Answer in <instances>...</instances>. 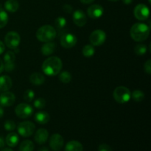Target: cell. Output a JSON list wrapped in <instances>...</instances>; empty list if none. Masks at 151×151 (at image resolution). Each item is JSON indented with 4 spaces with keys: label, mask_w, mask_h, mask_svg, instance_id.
<instances>
[{
    "label": "cell",
    "mask_w": 151,
    "mask_h": 151,
    "mask_svg": "<svg viewBox=\"0 0 151 151\" xmlns=\"http://www.w3.org/2000/svg\"><path fill=\"white\" fill-rule=\"evenodd\" d=\"M49 137V132L45 128H40L35 132L34 139L38 145H43L47 141Z\"/></svg>",
    "instance_id": "cell-15"
},
{
    "label": "cell",
    "mask_w": 151,
    "mask_h": 151,
    "mask_svg": "<svg viewBox=\"0 0 151 151\" xmlns=\"http://www.w3.org/2000/svg\"><path fill=\"white\" fill-rule=\"evenodd\" d=\"M63 138L60 134H54L51 136L50 139V146L51 149L54 151H59L62 149L63 146Z\"/></svg>",
    "instance_id": "cell-11"
},
{
    "label": "cell",
    "mask_w": 151,
    "mask_h": 151,
    "mask_svg": "<svg viewBox=\"0 0 151 151\" xmlns=\"http://www.w3.org/2000/svg\"><path fill=\"white\" fill-rule=\"evenodd\" d=\"M81 2H82L83 4H91L93 1H94V0H80Z\"/></svg>",
    "instance_id": "cell-40"
},
{
    "label": "cell",
    "mask_w": 151,
    "mask_h": 151,
    "mask_svg": "<svg viewBox=\"0 0 151 151\" xmlns=\"http://www.w3.org/2000/svg\"><path fill=\"white\" fill-rule=\"evenodd\" d=\"M21 42V37L17 32L10 31L4 37V43L8 48L15 50L18 48Z\"/></svg>",
    "instance_id": "cell-6"
},
{
    "label": "cell",
    "mask_w": 151,
    "mask_h": 151,
    "mask_svg": "<svg viewBox=\"0 0 151 151\" xmlns=\"http://www.w3.org/2000/svg\"><path fill=\"white\" fill-rule=\"evenodd\" d=\"M131 98L136 102H142L145 99V94L140 90H135L131 93Z\"/></svg>",
    "instance_id": "cell-27"
},
{
    "label": "cell",
    "mask_w": 151,
    "mask_h": 151,
    "mask_svg": "<svg viewBox=\"0 0 151 151\" xmlns=\"http://www.w3.org/2000/svg\"><path fill=\"white\" fill-rule=\"evenodd\" d=\"M114 99L120 104L126 103L131 100V92L127 87L120 86L116 87L113 92Z\"/></svg>",
    "instance_id": "cell-4"
},
{
    "label": "cell",
    "mask_w": 151,
    "mask_h": 151,
    "mask_svg": "<svg viewBox=\"0 0 151 151\" xmlns=\"http://www.w3.org/2000/svg\"><path fill=\"white\" fill-rule=\"evenodd\" d=\"M98 151H113V150L109 145L101 144L98 147Z\"/></svg>",
    "instance_id": "cell-36"
},
{
    "label": "cell",
    "mask_w": 151,
    "mask_h": 151,
    "mask_svg": "<svg viewBox=\"0 0 151 151\" xmlns=\"http://www.w3.org/2000/svg\"><path fill=\"white\" fill-rule=\"evenodd\" d=\"M38 151H50V150H49L48 147H41V148H40L39 150H38Z\"/></svg>",
    "instance_id": "cell-44"
},
{
    "label": "cell",
    "mask_w": 151,
    "mask_h": 151,
    "mask_svg": "<svg viewBox=\"0 0 151 151\" xmlns=\"http://www.w3.org/2000/svg\"><path fill=\"white\" fill-rule=\"evenodd\" d=\"M19 4L17 0H7L4 3V8L10 13H15L18 10Z\"/></svg>",
    "instance_id": "cell-22"
},
{
    "label": "cell",
    "mask_w": 151,
    "mask_h": 151,
    "mask_svg": "<svg viewBox=\"0 0 151 151\" xmlns=\"http://www.w3.org/2000/svg\"><path fill=\"white\" fill-rule=\"evenodd\" d=\"M56 46L55 44L52 41L50 42H46L44 45L41 47V51L44 55L49 56L50 55H52V53H54V52L55 51Z\"/></svg>",
    "instance_id": "cell-19"
},
{
    "label": "cell",
    "mask_w": 151,
    "mask_h": 151,
    "mask_svg": "<svg viewBox=\"0 0 151 151\" xmlns=\"http://www.w3.org/2000/svg\"><path fill=\"white\" fill-rule=\"evenodd\" d=\"M106 39V34L102 29H96L93 31L89 36V41L93 46H101L105 43Z\"/></svg>",
    "instance_id": "cell-8"
},
{
    "label": "cell",
    "mask_w": 151,
    "mask_h": 151,
    "mask_svg": "<svg viewBox=\"0 0 151 151\" xmlns=\"http://www.w3.org/2000/svg\"><path fill=\"white\" fill-rule=\"evenodd\" d=\"M109 1H119V0H109Z\"/></svg>",
    "instance_id": "cell-46"
},
{
    "label": "cell",
    "mask_w": 151,
    "mask_h": 151,
    "mask_svg": "<svg viewBox=\"0 0 151 151\" xmlns=\"http://www.w3.org/2000/svg\"><path fill=\"white\" fill-rule=\"evenodd\" d=\"M33 106H35V108L38 109H44L46 106V100L44 98H42V97L37 98L36 100H34Z\"/></svg>",
    "instance_id": "cell-32"
},
{
    "label": "cell",
    "mask_w": 151,
    "mask_h": 151,
    "mask_svg": "<svg viewBox=\"0 0 151 151\" xmlns=\"http://www.w3.org/2000/svg\"><path fill=\"white\" fill-rule=\"evenodd\" d=\"M83 147L81 142L75 140L69 142L65 147V151H83Z\"/></svg>",
    "instance_id": "cell-21"
},
{
    "label": "cell",
    "mask_w": 151,
    "mask_h": 151,
    "mask_svg": "<svg viewBox=\"0 0 151 151\" xmlns=\"http://www.w3.org/2000/svg\"><path fill=\"white\" fill-rule=\"evenodd\" d=\"M29 81L35 86L42 85L45 82V77L39 72H34L29 76Z\"/></svg>",
    "instance_id": "cell-18"
},
{
    "label": "cell",
    "mask_w": 151,
    "mask_h": 151,
    "mask_svg": "<svg viewBox=\"0 0 151 151\" xmlns=\"http://www.w3.org/2000/svg\"><path fill=\"white\" fill-rule=\"evenodd\" d=\"M145 72L148 75H150L151 73V60H148L145 62L144 65Z\"/></svg>",
    "instance_id": "cell-35"
},
{
    "label": "cell",
    "mask_w": 151,
    "mask_h": 151,
    "mask_svg": "<svg viewBox=\"0 0 151 151\" xmlns=\"http://www.w3.org/2000/svg\"><path fill=\"white\" fill-rule=\"evenodd\" d=\"M4 46L5 45L4 44V43L1 41H0V55L2 54L4 52V50H5V47Z\"/></svg>",
    "instance_id": "cell-38"
},
{
    "label": "cell",
    "mask_w": 151,
    "mask_h": 151,
    "mask_svg": "<svg viewBox=\"0 0 151 151\" xmlns=\"http://www.w3.org/2000/svg\"><path fill=\"white\" fill-rule=\"evenodd\" d=\"M4 115V109H3V106L0 105V118H1Z\"/></svg>",
    "instance_id": "cell-42"
},
{
    "label": "cell",
    "mask_w": 151,
    "mask_h": 151,
    "mask_svg": "<svg viewBox=\"0 0 151 151\" xmlns=\"http://www.w3.org/2000/svg\"><path fill=\"white\" fill-rule=\"evenodd\" d=\"M16 101V97L14 94L10 91H3L0 95V105L3 107H9L14 104Z\"/></svg>",
    "instance_id": "cell-12"
},
{
    "label": "cell",
    "mask_w": 151,
    "mask_h": 151,
    "mask_svg": "<svg viewBox=\"0 0 151 151\" xmlns=\"http://www.w3.org/2000/svg\"><path fill=\"white\" fill-rule=\"evenodd\" d=\"M4 70V63H3L2 60L0 58V74L3 72Z\"/></svg>",
    "instance_id": "cell-41"
},
{
    "label": "cell",
    "mask_w": 151,
    "mask_h": 151,
    "mask_svg": "<svg viewBox=\"0 0 151 151\" xmlns=\"http://www.w3.org/2000/svg\"><path fill=\"white\" fill-rule=\"evenodd\" d=\"M134 14L136 19L139 21H145L150 16V10L145 4H139L134 8Z\"/></svg>",
    "instance_id": "cell-9"
},
{
    "label": "cell",
    "mask_w": 151,
    "mask_h": 151,
    "mask_svg": "<svg viewBox=\"0 0 151 151\" xmlns=\"http://www.w3.org/2000/svg\"><path fill=\"white\" fill-rule=\"evenodd\" d=\"M59 80L60 82L63 83H69L72 81V75H71L70 72H67V71H63L59 75Z\"/></svg>",
    "instance_id": "cell-26"
},
{
    "label": "cell",
    "mask_w": 151,
    "mask_h": 151,
    "mask_svg": "<svg viewBox=\"0 0 151 151\" xmlns=\"http://www.w3.org/2000/svg\"><path fill=\"white\" fill-rule=\"evenodd\" d=\"M35 125L30 121L20 122L17 127L18 133L23 137H31L35 132Z\"/></svg>",
    "instance_id": "cell-5"
},
{
    "label": "cell",
    "mask_w": 151,
    "mask_h": 151,
    "mask_svg": "<svg viewBox=\"0 0 151 151\" xmlns=\"http://www.w3.org/2000/svg\"><path fill=\"white\" fill-rule=\"evenodd\" d=\"M77 37L72 33H64L60 38V44L66 49H70L75 47L77 44Z\"/></svg>",
    "instance_id": "cell-10"
},
{
    "label": "cell",
    "mask_w": 151,
    "mask_h": 151,
    "mask_svg": "<svg viewBox=\"0 0 151 151\" xmlns=\"http://www.w3.org/2000/svg\"><path fill=\"white\" fill-rule=\"evenodd\" d=\"M4 145H5V140L4 139L3 137H0V149H2Z\"/></svg>",
    "instance_id": "cell-39"
},
{
    "label": "cell",
    "mask_w": 151,
    "mask_h": 151,
    "mask_svg": "<svg viewBox=\"0 0 151 151\" xmlns=\"http://www.w3.org/2000/svg\"><path fill=\"white\" fill-rule=\"evenodd\" d=\"M83 55L85 56L86 58H91L92 57L95 52V50H94V46L91 44H86L83 48Z\"/></svg>",
    "instance_id": "cell-24"
},
{
    "label": "cell",
    "mask_w": 151,
    "mask_h": 151,
    "mask_svg": "<svg viewBox=\"0 0 151 151\" xmlns=\"http://www.w3.org/2000/svg\"><path fill=\"white\" fill-rule=\"evenodd\" d=\"M16 60V55L13 52L8 51L4 54V63H14Z\"/></svg>",
    "instance_id": "cell-30"
},
{
    "label": "cell",
    "mask_w": 151,
    "mask_h": 151,
    "mask_svg": "<svg viewBox=\"0 0 151 151\" xmlns=\"http://www.w3.org/2000/svg\"><path fill=\"white\" fill-rule=\"evenodd\" d=\"M55 27L57 28L58 30H61L63 28H65L66 25V20L65 18L61 17H58L57 19L55 20Z\"/></svg>",
    "instance_id": "cell-28"
},
{
    "label": "cell",
    "mask_w": 151,
    "mask_h": 151,
    "mask_svg": "<svg viewBox=\"0 0 151 151\" xmlns=\"http://www.w3.org/2000/svg\"><path fill=\"white\" fill-rule=\"evenodd\" d=\"M104 13V9L100 4H92L87 10V14L91 19H98Z\"/></svg>",
    "instance_id": "cell-13"
},
{
    "label": "cell",
    "mask_w": 151,
    "mask_h": 151,
    "mask_svg": "<svg viewBox=\"0 0 151 151\" xmlns=\"http://www.w3.org/2000/svg\"><path fill=\"white\" fill-rule=\"evenodd\" d=\"M23 97L25 101L27 102V103H30L33 100L34 97H35V92L32 89L26 90L24 93Z\"/></svg>",
    "instance_id": "cell-31"
},
{
    "label": "cell",
    "mask_w": 151,
    "mask_h": 151,
    "mask_svg": "<svg viewBox=\"0 0 151 151\" xmlns=\"http://www.w3.org/2000/svg\"><path fill=\"white\" fill-rule=\"evenodd\" d=\"M57 35L56 29L51 25H44L41 27L36 32V38L41 42L52 41Z\"/></svg>",
    "instance_id": "cell-3"
},
{
    "label": "cell",
    "mask_w": 151,
    "mask_h": 151,
    "mask_svg": "<svg viewBox=\"0 0 151 151\" xmlns=\"http://www.w3.org/2000/svg\"><path fill=\"white\" fill-rule=\"evenodd\" d=\"M13 86L12 79L7 75L0 76V91H7Z\"/></svg>",
    "instance_id": "cell-16"
},
{
    "label": "cell",
    "mask_w": 151,
    "mask_h": 151,
    "mask_svg": "<svg viewBox=\"0 0 151 151\" xmlns=\"http://www.w3.org/2000/svg\"><path fill=\"white\" fill-rule=\"evenodd\" d=\"M63 10H64L65 13H70L72 12V7L70 5V4H66L63 6Z\"/></svg>",
    "instance_id": "cell-37"
},
{
    "label": "cell",
    "mask_w": 151,
    "mask_h": 151,
    "mask_svg": "<svg viewBox=\"0 0 151 151\" xmlns=\"http://www.w3.org/2000/svg\"><path fill=\"white\" fill-rule=\"evenodd\" d=\"M150 27L145 23H136L131 27L130 34L133 40L137 42L144 41L150 35Z\"/></svg>",
    "instance_id": "cell-2"
},
{
    "label": "cell",
    "mask_w": 151,
    "mask_h": 151,
    "mask_svg": "<svg viewBox=\"0 0 151 151\" xmlns=\"http://www.w3.org/2000/svg\"><path fill=\"white\" fill-rule=\"evenodd\" d=\"M19 142V137L17 134L14 132L7 134L5 139V143L10 147H16Z\"/></svg>",
    "instance_id": "cell-20"
},
{
    "label": "cell",
    "mask_w": 151,
    "mask_h": 151,
    "mask_svg": "<svg viewBox=\"0 0 151 151\" xmlns=\"http://www.w3.org/2000/svg\"><path fill=\"white\" fill-rule=\"evenodd\" d=\"M34 119H35V122H38V123L44 125V124H47L50 121V116L47 112L41 111H38L35 114Z\"/></svg>",
    "instance_id": "cell-17"
},
{
    "label": "cell",
    "mask_w": 151,
    "mask_h": 151,
    "mask_svg": "<svg viewBox=\"0 0 151 151\" xmlns=\"http://www.w3.org/2000/svg\"><path fill=\"white\" fill-rule=\"evenodd\" d=\"M8 22V15L5 10L0 8V29L4 27Z\"/></svg>",
    "instance_id": "cell-25"
},
{
    "label": "cell",
    "mask_w": 151,
    "mask_h": 151,
    "mask_svg": "<svg viewBox=\"0 0 151 151\" xmlns=\"http://www.w3.org/2000/svg\"><path fill=\"white\" fill-rule=\"evenodd\" d=\"M147 47L146 45L142 44H137L134 47V52L137 55H143L147 52Z\"/></svg>",
    "instance_id": "cell-29"
},
{
    "label": "cell",
    "mask_w": 151,
    "mask_h": 151,
    "mask_svg": "<svg viewBox=\"0 0 151 151\" xmlns=\"http://www.w3.org/2000/svg\"><path fill=\"white\" fill-rule=\"evenodd\" d=\"M15 113L19 118L27 119L32 116L33 113V109L30 105L27 103H20L17 105L15 109Z\"/></svg>",
    "instance_id": "cell-7"
},
{
    "label": "cell",
    "mask_w": 151,
    "mask_h": 151,
    "mask_svg": "<svg viewBox=\"0 0 151 151\" xmlns=\"http://www.w3.org/2000/svg\"><path fill=\"white\" fill-rule=\"evenodd\" d=\"M4 128L7 131H13L16 129V125L14 121L13 120H7L5 121L4 124Z\"/></svg>",
    "instance_id": "cell-33"
},
{
    "label": "cell",
    "mask_w": 151,
    "mask_h": 151,
    "mask_svg": "<svg viewBox=\"0 0 151 151\" xmlns=\"http://www.w3.org/2000/svg\"><path fill=\"white\" fill-rule=\"evenodd\" d=\"M73 22L78 27H83L87 22L85 13L81 10H76L73 13Z\"/></svg>",
    "instance_id": "cell-14"
},
{
    "label": "cell",
    "mask_w": 151,
    "mask_h": 151,
    "mask_svg": "<svg viewBox=\"0 0 151 151\" xmlns=\"http://www.w3.org/2000/svg\"><path fill=\"white\" fill-rule=\"evenodd\" d=\"M1 151H13V150L10 148H4V149H3Z\"/></svg>",
    "instance_id": "cell-45"
},
{
    "label": "cell",
    "mask_w": 151,
    "mask_h": 151,
    "mask_svg": "<svg viewBox=\"0 0 151 151\" xmlns=\"http://www.w3.org/2000/svg\"><path fill=\"white\" fill-rule=\"evenodd\" d=\"M33 142L30 140H24L22 142L19 146V151H33L34 150Z\"/></svg>",
    "instance_id": "cell-23"
},
{
    "label": "cell",
    "mask_w": 151,
    "mask_h": 151,
    "mask_svg": "<svg viewBox=\"0 0 151 151\" xmlns=\"http://www.w3.org/2000/svg\"><path fill=\"white\" fill-rule=\"evenodd\" d=\"M63 67L61 60L58 57L48 58L42 64V71L47 76H55L60 73Z\"/></svg>",
    "instance_id": "cell-1"
},
{
    "label": "cell",
    "mask_w": 151,
    "mask_h": 151,
    "mask_svg": "<svg viewBox=\"0 0 151 151\" xmlns=\"http://www.w3.org/2000/svg\"><path fill=\"white\" fill-rule=\"evenodd\" d=\"M125 4H130L133 2V0H122Z\"/></svg>",
    "instance_id": "cell-43"
},
{
    "label": "cell",
    "mask_w": 151,
    "mask_h": 151,
    "mask_svg": "<svg viewBox=\"0 0 151 151\" xmlns=\"http://www.w3.org/2000/svg\"><path fill=\"white\" fill-rule=\"evenodd\" d=\"M15 63H4V69L6 72H12L15 69Z\"/></svg>",
    "instance_id": "cell-34"
}]
</instances>
